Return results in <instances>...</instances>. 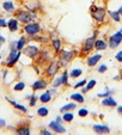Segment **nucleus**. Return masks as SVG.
Here are the masks:
<instances>
[{"mask_svg":"<svg viewBox=\"0 0 122 135\" xmlns=\"http://www.w3.org/2000/svg\"><path fill=\"white\" fill-rule=\"evenodd\" d=\"M107 13L112 22H115V23H120V22H121V16L119 15V12H117L116 10L115 11L114 10H107Z\"/></svg>","mask_w":122,"mask_h":135,"instance_id":"2f4dec72","label":"nucleus"},{"mask_svg":"<svg viewBox=\"0 0 122 135\" xmlns=\"http://www.w3.org/2000/svg\"><path fill=\"white\" fill-rule=\"evenodd\" d=\"M13 17L17 18L22 25H24V24H28V23H30V22L37 21L38 12H31V11H28L24 7H19L13 13Z\"/></svg>","mask_w":122,"mask_h":135,"instance_id":"7ed1b4c3","label":"nucleus"},{"mask_svg":"<svg viewBox=\"0 0 122 135\" xmlns=\"http://www.w3.org/2000/svg\"><path fill=\"white\" fill-rule=\"evenodd\" d=\"M69 99L73 100V102H76V103H78V104H84L85 103V96H84V93H81L80 91L73 92V93L69 94Z\"/></svg>","mask_w":122,"mask_h":135,"instance_id":"5701e85b","label":"nucleus"},{"mask_svg":"<svg viewBox=\"0 0 122 135\" xmlns=\"http://www.w3.org/2000/svg\"><path fill=\"white\" fill-rule=\"evenodd\" d=\"M77 114H78V116L80 118H85L89 116L90 111H89V109H86V108H78V109H77Z\"/></svg>","mask_w":122,"mask_h":135,"instance_id":"e433bc0d","label":"nucleus"},{"mask_svg":"<svg viewBox=\"0 0 122 135\" xmlns=\"http://www.w3.org/2000/svg\"><path fill=\"white\" fill-rule=\"evenodd\" d=\"M6 126H7V122H6V120H5V118H1V117H0V130L4 129Z\"/></svg>","mask_w":122,"mask_h":135,"instance_id":"8fccbe9b","label":"nucleus"},{"mask_svg":"<svg viewBox=\"0 0 122 135\" xmlns=\"http://www.w3.org/2000/svg\"><path fill=\"white\" fill-rule=\"evenodd\" d=\"M115 60H116L119 64H122V50L116 51V54H115Z\"/></svg>","mask_w":122,"mask_h":135,"instance_id":"a18cd8bd","label":"nucleus"},{"mask_svg":"<svg viewBox=\"0 0 122 135\" xmlns=\"http://www.w3.org/2000/svg\"><path fill=\"white\" fill-rule=\"evenodd\" d=\"M49 44H50V48L53 49V51H54L55 55H58V54L60 53L61 49L64 48V42H62V40H61L58 35L50 38V43Z\"/></svg>","mask_w":122,"mask_h":135,"instance_id":"ddd939ff","label":"nucleus"},{"mask_svg":"<svg viewBox=\"0 0 122 135\" xmlns=\"http://www.w3.org/2000/svg\"><path fill=\"white\" fill-rule=\"evenodd\" d=\"M12 49H17V40H13V38L10 41V43H8V50H12Z\"/></svg>","mask_w":122,"mask_h":135,"instance_id":"c03bdc74","label":"nucleus"},{"mask_svg":"<svg viewBox=\"0 0 122 135\" xmlns=\"http://www.w3.org/2000/svg\"><path fill=\"white\" fill-rule=\"evenodd\" d=\"M1 7H3L4 12H6L7 15H12V13H15L16 10L18 8L17 5H16L15 0H5V1H3Z\"/></svg>","mask_w":122,"mask_h":135,"instance_id":"f3484780","label":"nucleus"},{"mask_svg":"<svg viewBox=\"0 0 122 135\" xmlns=\"http://www.w3.org/2000/svg\"><path fill=\"white\" fill-rule=\"evenodd\" d=\"M0 15H1V11H0Z\"/></svg>","mask_w":122,"mask_h":135,"instance_id":"e2e57ef3","label":"nucleus"},{"mask_svg":"<svg viewBox=\"0 0 122 135\" xmlns=\"http://www.w3.org/2000/svg\"><path fill=\"white\" fill-rule=\"evenodd\" d=\"M80 92H81V93H84V94H86L89 91H87V89H86V87H85V86H83V87H81V89H80Z\"/></svg>","mask_w":122,"mask_h":135,"instance_id":"5fc2aeb1","label":"nucleus"},{"mask_svg":"<svg viewBox=\"0 0 122 135\" xmlns=\"http://www.w3.org/2000/svg\"><path fill=\"white\" fill-rule=\"evenodd\" d=\"M92 130H93V133H96L98 135H107V134H110V132H111V129H110V127L108 124L99 123V122L95 123L92 126Z\"/></svg>","mask_w":122,"mask_h":135,"instance_id":"2eb2a0df","label":"nucleus"},{"mask_svg":"<svg viewBox=\"0 0 122 135\" xmlns=\"http://www.w3.org/2000/svg\"><path fill=\"white\" fill-rule=\"evenodd\" d=\"M115 93V90L114 89H110L109 86H105V91L104 92H98V93L96 94L97 98H105V97H109V96H112V94Z\"/></svg>","mask_w":122,"mask_h":135,"instance_id":"473e14b6","label":"nucleus"},{"mask_svg":"<svg viewBox=\"0 0 122 135\" xmlns=\"http://www.w3.org/2000/svg\"><path fill=\"white\" fill-rule=\"evenodd\" d=\"M40 134H41V135H53L54 133L51 132L49 128H48V129H44V128H42V129L40 130Z\"/></svg>","mask_w":122,"mask_h":135,"instance_id":"de8ad7c7","label":"nucleus"},{"mask_svg":"<svg viewBox=\"0 0 122 135\" xmlns=\"http://www.w3.org/2000/svg\"><path fill=\"white\" fill-rule=\"evenodd\" d=\"M22 29H23L24 35L28 36L30 40L32 37H35V36L40 35V33L42 32V30H43L42 24L37 21H34V22H30V23H28V24H24Z\"/></svg>","mask_w":122,"mask_h":135,"instance_id":"0eeeda50","label":"nucleus"},{"mask_svg":"<svg viewBox=\"0 0 122 135\" xmlns=\"http://www.w3.org/2000/svg\"><path fill=\"white\" fill-rule=\"evenodd\" d=\"M31 67H32L34 72H35V73L37 74V75H41V74H42V67H41L40 65L34 64V65H31Z\"/></svg>","mask_w":122,"mask_h":135,"instance_id":"a19ab883","label":"nucleus"},{"mask_svg":"<svg viewBox=\"0 0 122 135\" xmlns=\"http://www.w3.org/2000/svg\"><path fill=\"white\" fill-rule=\"evenodd\" d=\"M49 85V80L47 78H38L36 79L32 84L30 85L32 92H38V91H44V90L48 89Z\"/></svg>","mask_w":122,"mask_h":135,"instance_id":"9b49d317","label":"nucleus"},{"mask_svg":"<svg viewBox=\"0 0 122 135\" xmlns=\"http://www.w3.org/2000/svg\"><path fill=\"white\" fill-rule=\"evenodd\" d=\"M29 41H30V40H29L28 36L22 35V36H20V37L17 40V49H18V50L22 51L24 48H25V46L28 44V42H29Z\"/></svg>","mask_w":122,"mask_h":135,"instance_id":"bb28decb","label":"nucleus"},{"mask_svg":"<svg viewBox=\"0 0 122 135\" xmlns=\"http://www.w3.org/2000/svg\"><path fill=\"white\" fill-rule=\"evenodd\" d=\"M41 48H42V44H40L38 42L31 40V41L28 42V44H26L25 48L22 50V53H23L24 57L31 60V61H35L41 51Z\"/></svg>","mask_w":122,"mask_h":135,"instance_id":"20e7f679","label":"nucleus"},{"mask_svg":"<svg viewBox=\"0 0 122 135\" xmlns=\"http://www.w3.org/2000/svg\"><path fill=\"white\" fill-rule=\"evenodd\" d=\"M37 102H38V96L36 94V92H32L30 96V98H29V107L30 108H34L37 105Z\"/></svg>","mask_w":122,"mask_h":135,"instance_id":"c9c22d12","label":"nucleus"},{"mask_svg":"<svg viewBox=\"0 0 122 135\" xmlns=\"http://www.w3.org/2000/svg\"><path fill=\"white\" fill-rule=\"evenodd\" d=\"M103 59V54L102 51H96V53H91L85 57V65L89 68H93L99 64V61Z\"/></svg>","mask_w":122,"mask_h":135,"instance_id":"9d476101","label":"nucleus"},{"mask_svg":"<svg viewBox=\"0 0 122 135\" xmlns=\"http://www.w3.org/2000/svg\"><path fill=\"white\" fill-rule=\"evenodd\" d=\"M98 118H101V120H102V118H104V115H103V114L98 115Z\"/></svg>","mask_w":122,"mask_h":135,"instance_id":"13d9d810","label":"nucleus"},{"mask_svg":"<svg viewBox=\"0 0 122 135\" xmlns=\"http://www.w3.org/2000/svg\"><path fill=\"white\" fill-rule=\"evenodd\" d=\"M116 111L119 115H122V105H117L116 107Z\"/></svg>","mask_w":122,"mask_h":135,"instance_id":"864d4df0","label":"nucleus"},{"mask_svg":"<svg viewBox=\"0 0 122 135\" xmlns=\"http://www.w3.org/2000/svg\"><path fill=\"white\" fill-rule=\"evenodd\" d=\"M53 96L49 93L47 90H44L42 93L38 96V102H41V104H49V103L53 100Z\"/></svg>","mask_w":122,"mask_h":135,"instance_id":"412c9836","label":"nucleus"},{"mask_svg":"<svg viewBox=\"0 0 122 135\" xmlns=\"http://www.w3.org/2000/svg\"><path fill=\"white\" fill-rule=\"evenodd\" d=\"M22 55H23V53H22L20 50H17V49L8 50V55L6 56V60H5V62H4V66H5L6 68H10V69L15 68L16 65L20 61V59H22Z\"/></svg>","mask_w":122,"mask_h":135,"instance_id":"1a4fd4ad","label":"nucleus"},{"mask_svg":"<svg viewBox=\"0 0 122 135\" xmlns=\"http://www.w3.org/2000/svg\"><path fill=\"white\" fill-rule=\"evenodd\" d=\"M60 69H61V67H60V64H59L58 59L51 60L50 62H48V64L44 66V71H43L44 78H47L48 80H51L54 76L59 74Z\"/></svg>","mask_w":122,"mask_h":135,"instance_id":"6e6552de","label":"nucleus"},{"mask_svg":"<svg viewBox=\"0 0 122 135\" xmlns=\"http://www.w3.org/2000/svg\"><path fill=\"white\" fill-rule=\"evenodd\" d=\"M17 1H20V0H17Z\"/></svg>","mask_w":122,"mask_h":135,"instance_id":"0e129e2a","label":"nucleus"},{"mask_svg":"<svg viewBox=\"0 0 122 135\" xmlns=\"http://www.w3.org/2000/svg\"><path fill=\"white\" fill-rule=\"evenodd\" d=\"M61 79H62V86L64 87H69V74H68V68H64V71L61 72Z\"/></svg>","mask_w":122,"mask_h":135,"instance_id":"c85d7f7f","label":"nucleus"},{"mask_svg":"<svg viewBox=\"0 0 122 135\" xmlns=\"http://www.w3.org/2000/svg\"><path fill=\"white\" fill-rule=\"evenodd\" d=\"M5 99H6V102L10 103L11 107H13L16 110H17V111L22 112V114H28V111H29V110H28V107H25L24 104L16 102L15 99H11V98H10V97H7V96L5 97Z\"/></svg>","mask_w":122,"mask_h":135,"instance_id":"a211bd4d","label":"nucleus"},{"mask_svg":"<svg viewBox=\"0 0 122 135\" xmlns=\"http://www.w3.org/2000/svg\"><path fill=\"white\" fill-rule=\"evenodd\" d=\"M23 7L31 12H40L42 11V3L41 0H24Z\"/></svg>","mask_w":122,"mask_h":135,"instance_id":"f8f14e48","label":"nucleus"},{"mask_svg":"<svg viewBox=\"0 0 122 135\" xmlns=\"http://www.w3.org/2000/svg\"><path fill=\"white\" fill-rule=\"evenodd\" d=\"M36 115H37L38 117H42V118L47 117V116L49 115L48 107H46V104H42L41 107H38L37 110H36Z\"/></svg>","mask_w":122,"mask_h":135,"instance_id":"cd10ccee","label":"nucleus"},{"mask_svg":"<svg viewBox=\"0 0 122 135\" xmlns=\"http://www.w3.org/2000/svg\"><path fill=\"white\" fill-rule=\"evenodd\" d=\"M47 91H48L49 93L53 96V97H56V96L59 94V89H55V87H48V89H47Z\"/></svg>","mask_w":122,"mask_h":135,"instance_id":"37998d69","label":"nucleus"},{"mask_svg":"<svg viewBox=\"0 0 122 135\" xmlns=\"http://www.w3.org/2000/svg\"><path fill=\"white\" fill-rule=\"evenodd\" d=\"M31 40L38 42V43L42 44V46H46V44L50 43V37H49V36H46V35H41V33L37 36H35V37H32Z\"/></svg>","mask_w":122,"mask_h":135,"instance_id":"a878e982","label":"nucleus"},{"mask_svg":"<svg viewBox=\"0 0 122 135\" xmlns=\"http://www.w3.org/2000/svg\"><path fill=\"white\" fill-rule=\"evenodd\" d=\"M50 86L55 87V89H61L62 87V79H61V75H55L53 79L50 80Z\"/></svg>","mask_w":122,"mask_h":135,"instance_id":"72a5a7b5","label":"nucleus"},{"mask_svg":"<svg viewBox=\"0 0 122 135\" xmlns=\"http://www.w3.org/2000/svg\"><path fill=\"white\" fill-rule=\"evenodd\" d=\"M55 56L56 55L54 54L53 49L46 44V46H43L42 48H41V51H40V54H38L37 59L35 60V62L37 65H40L41 67H42V66H46L48 62H50L51 60L55 59Z\"/></svg>","mask_w":122,"mask_h":135,"instance_id":"423d86ee","label":"nucleus"},{"mask_svg":"<svg viewBox=\"0 0 122 135\" xmlns=\"http://www.w3.org/2000/svg\"><path fill=\"white\" fill-rule=\"evenodd\" d=\"M55 121L56 122H59V123H64V120H62V116H61V115H58V116H56Z\"/></svg>","mask_w":122,"mask_h":135,"instance_id":"603ef678","label":"nucleus"},{"mask_svg":"<svg viewBox=\"0 0 122 135\" xmlns=\"http://www.w3.org/2000/svg\"><path fill=\"white\" fill-rule=\"evenodd\" d=\"M116 11H117V12H119V15H120V16H121V17H122V6H120V7L117 8Z\"/></svg>","mask_w":122,"mask_h":135,"instance_id":"4d7b16f0","label":"nucleus"},{"mask_svg":"<svg viewBox=\"0 0 122 135\" xmlns=\"http://www.w3.org/2000/svg\"><path fill=\"white\" fill-rule=\"evenodd\" d=\"M101 105L104 108H116L117 105H119V103H117V100L115 99L112 96H109V97L102 98Z\"/></svg>","mask_w":122,"mask_h":135,"instance_id":"aec40b11","label":"nucleus"},{"mask_svg":"<svg viewBox=\"0 0 122 135\" xmlns=\"http://www.w3.org/2000/svg\"><path fill=\"white\" fill-rule=\"evenodd\" d=\"M48 128L54 133V134H65V133L67 132V129L64 127V124L56 122L55 120L50 121V122L48 123Z\"/></svg>","mask_w":122,"mask_h":135,"instance_id":"dca6fc26","label":"nucleus"},{"mask_svg":"<svg viewBox=\"0 0 122 135\" xmlns=\"http://www.w3.org/2000/svg\"><path fill=\"white\" fill-rule=\"evenodd\" d=\"M7 28V18L6 17H0V29Z\"/></svg>","mask_w":122,"mask_h":135,"instance_id":"79ce46f5","label":"nucleus"},{"mask_svg":"<svg viewBox=\"0 0 122 135\" xmlns=\"http://www.w3.org/2000/svg\"><path fill=\"white\" fill-rule=\"evenodd\" d=\"M16 134L17 135H30L31 134V130L29 124H20L18 127H16Z\"/></svg>","mask_w":122,"mask_h":135,"instance_id":"393cba45","label":"nucleus"},{"mask_svg":"<svg viewBox=\"0 0 122 135\" xmlns=\"http://www.w3.org/2000/svg\"><path fill=\"white\" fill-rule=\"evenodd\" d=\"M22 29V24L19 23L16 17H10L7 19V30L10 31L11 33H15V32H18V31Z\"/></svg>","mask_w":122,"mask_h":135,"instance_id":"4468645a","label":"nucleus"},{"mask_svg":"<svg viewBox=\"0 0 122 135\" xmlns=\"http://www.w3.org/2000/svg\"><path fill=\"white\" fill-rule=\"evenodd\" d=\"M119 31H120V32L122 33V26H121V28H120V30H119Z\"/></svg>","mask_w":122,"mask_h":135,"instance_id":"680f3d73","label":"nucleus"},{"mask_svg":"<svg viewBox=\"0 0 122 135\" xmlns=\"http://www.w3.org/2000/svg\"><path fill=\"white\" fill-rule=\"evenodd\" d=\"M91 115H92V117H97V114H96V112H91Z\"/></svg>","mask_w":122,"mask_h":135,"instance_id":"bf43d9fd","label":"nucleus"},{"mask_svg":"<svg viewBox=\"0 0 122 135\" xmlns=\"http://www.w3.org/2000/svg\"><path fill=\"white\" fill-rule=\"evenodd\" d=\"M97 72H98L99 74H104V73H107V71H108V66H107V64H99V66L97 65Z\"/></svg>","mask_w":122,"mask_h":135,"instance_id":"ea45409f","label":"nucleus"},{"mask_svg":"<svg viewBox=\"0 0 122 135\" xmlns=\"http://www.w3.org/2000/svg\"><path fill=\"white\" fill-rule=\"evenodd\" d=\"M62 120H64L65 123H72L74 121V114H73V111L62 112Z\"/></svg>","mask_w":122,"mask_h":135,"instance_id":"f704fd0d","label":"nucleus"},{"mask_svg":"<svg viewBox=\"0 0 122 135\" xmlns=\"http://www.w3.org/2000/svg\"><path fill=\"white\" fill-rule=\"evenodd\" d=\"M3 61V56H1V54H0V62Z\"/></svg>","mask_w":122,"mask_h":135,"instance_id":"052dcab7","label":"nucleus"},{"mask_svg":"<svg viewBox=\"0 0 122 135\" xmlns=\"http://www.w3.org/2000/svg\"><path fill=\"white\" fill-rule=\"evenodd\" d=\"M0 47H1V46H0ZM0 49H1V48H0Z\"/></svg>","mask_w":122,"mask_h":135,"instance_id":"69168bd1","label":"nucleus"},{"mask_svg":"<svg viewBox=\"0 0 122 135\" xmlns=\"http://www.w3.org/2000/svg\"><path fill=\"white\" fill-rule=\"evenodd\" d=\"M98 35H99V30L98 29H95L93 33H92L90 37H87L86 40L81 43L80 50H79V56L86 57L89 54H91L92 51L95 50V41H96V38L98 37Z\"/></svg>","mask_w":122,"mask_h":135,"instance_id":"f03ea898","label":"nucleus"},{"mask_svg":"<svg viewBox=\"0 0 122 135\" xmlns=\"http://www.w3.org/2000/svg\"><path fill=\"white\" fill-rule=\"evenodd\" d=\"M77 109H78V103L71 100V102L62 105V107L59 109V111H60V114H62V112H66V111H74V110H77Z\"/></svg>","mask_w":122,"mask_h":135,"instance_id":"4be33fe9","label":"nucleus"},{"mask_svg":"<svg viewBox=\"0 0 122 135\" xmlns=\"http://www.w3.org/2000/svg\"><path fill=\"white\" fill-rule=\"evenodd\" d=\"M96 85H97V80L96 79H90V80H87V83H86V85H85V87L87 89V91H92V90L96 87Z\"/></svg>","mask_w":122,"mask_h":135,"instance_id":"58836bf2","label":"nucleus"},{"mask_svg":"<svg viewBox=\"0 0 122 135\" xmlns=\"http://www.w3.org/2000/svg\"><path fill=\"white\" fill-rule=\"evenodd\" d=\"M108 48L112 49V50H116V49L119 48V44L112 42V41H108Z\"/></svg>","mask_w":122,"mask_h":135,"instance_id":"49530a36","label":"nucleus"},{"mask_svg":"<svg viewBox=\"0 0 122 135\" xmlns=\"http://www.w3.org/2000/svg\"><path fill=\"white\" fill-rule=\"evenodd\" d=\"M90 15H91V18L96 22L97 24H103L107 19V10H105L104 6L102 5H97L96 3H93L91 6H90Z\"/></svg>","mask_w":122,"mask_h":135,"instance_id":"39448f33","label":"nucleus"},{"mask_svg":"<svg viewBox=\"0 0 122 135\" xmlns=\"http://www.w3.org/2000/svg\"><path fill=\"white\" fill-rule=\"evenodd\" d=\"M83 73H84V71H83V68H80V67H73V68L68 69L69 79H79Z\"/></svg>","mask_w":122,"mask_h":135,"instance_id":"b1692460","label":"nucleus"},{"mask_svg":"<svg viewBox=\"0 0 122 135\" xmlns=\"http://www.w3.org/2000/svg\"><path fill=\"white\" fill-rule=\"evenodd\" d=\"M112 80H114V81H121L122 80V72H119L115 76H112Z\"/></svg>","mask_w":122,"mask_h":135,"instance_id":"09e8293b","label":"nucleus"},{"mask_svg":"<svg viewBox=\"0 0 122 135\" xmlns=\"http://www.w3.org/2000/svg\"><path fill=\"white\" fill-rule=\"evenodd\" d=\"M6 127H7L8 130H16V127H15V126H6Z\"/></svg>","mask_w":122,"mask_h":135,"instance_id":"6e6d98bb","label":"nucleus"},{"mask_svg":"<svg viewBox=\"0 0 122 135\" xmlns=\"http://www.w3.org/2000/svg\"><path fill=\"white\" fill-rule=\"evenodd\" d=\"M25 89H26V84H25V81H23V80L16 81L12 86V91H15V92H23Z\"/></svg>","mask_w":122,"mask_h":135,"instance_id":"c756f323","label":"nucleus"},{"mask_svg":"<svg viewBox=\"0 0 122 135\" xmlns=\"http://www.w3.org/2000/svg\"><path fill=\"white\" fill-rule=\"evenodd\" d=\"M86 83H87V79H86V78H83V79L78 80V81H77L76 84L73 85V89H74V90H79V89H81L83 86H85V85H86Z\"/></svg>","mask_w":122,"mask_h":135,"instance_id":"4c0bfd02","label":"nucleus"},{"mask_svg":"<svg viewBox=\"0 0 122 135\" xmlns=\"http://www.w3.org/2000/svg\"><path fill=\"white\" fill-rule=\"evenodd\" d=\"M108 41H112V42H115V43H117L120 46V44L122 43V33L120 32L119 30L115 31L114 33H111V35L109 36V40H108Z\"/></svg>","mask_w":122,"mask_h":135,"instance_id":"7c9ffc66","label":"nucleus"},{"mask_svg":"<svg viewBox=\"0 0 122 135\" xmlns=\"http://www.w3.org/2000/svg\"><path fill=\"white\" fill-rule=\"evenodd\" d=\"M6 42H7V38H6L5 36L3 35V33H0V46H3V44H5Z\"/></svg>","mask_w":122,"mask_h":135,"instance_id":"3c124183","label":"nucleus"},{"mask_svg":"<svg viewBox=\"0 0 122 135\" xmlns=\"http://www.w3.org/2000/svg\"><path fill=\"white\" fill-rule=\"evenodd\" d=\"M108 49V41L102 37H97L95 41V50L96 51H104Z\"/></svg>","mask_w":122,"mask_h":135,"instance_id":"6ab92c4d","label":"nucleus"},{"mask_svg":"<svg viewBox=\"0 0 122 135\" xmlns=\"http://www.w3.org/2000/svg\"><path fill=\"white\" fill-rule=\"evenodd\" d=\"M77 56H79V50H77V49H67L64 47L60 50V53L56 55V59H58L61 68H68V66L72 64V61L76 59Z\"/></svg>","mask_w":122,"mask_h":135,"instance_id":"f257e3e1","label":"nucleus"}]
</instances>
